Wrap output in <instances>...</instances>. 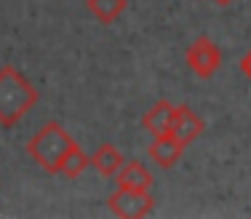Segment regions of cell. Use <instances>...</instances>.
I'll list each match as a JSON object with an SVG mask.
<instances>
[{
	"label": "cell",
	"instance_id": "6da1fadb",
	"mask_svg": "<svg viewBox=\"0 0 251 219\" xmlns=\"http://www.w3.org/2000/svg\"><path fill=\"white\" fill-rule=\"evenodd\" d=\"M38 88L14 64L0 67V126L11 128L38 104Z\"/></svg>",
	"mask_w": 251,
	"mask_h": 219
},
{
	"label": "cell",
	"instance_id": "7a4b0ae2",
	"mask_svg": "<svg viewBox=\"0 0 251 219\" xmlns=\"http://www.w3.org/2000/svg\"><path fill=\"white\" fill-rule=\"evenodd\" d=\"M75 145V137L56 121H49L43 128L29 137L27 142V152L35 163L40 166L49 174H59V166H62V158L67 155V150Z\"/></svg>",
	"mask_w": 251,
	"mask_h": 219
},
{
	"label": "cell",
	"instance_id": "3957f363",
	"mask_svg": "<svg viewBox=\"0 0 251 219\" xmlns=\"http://www.w3.org/2000/svg\"><path fill=\"white\" fill-rule=\"evenodd\" d=\"M107 209L121 219H142L152 214L155 198L150 190H128V187H118L115 193L107 198Z\"/></svg>",
	"mask_w": 251,
	"mask_h": 219
},
{
	"label": "cell",
	"instance_id": "277c9868",
	"mask_svg": "<svg viewBox=\"0 0 251 219\" xmlns=\"http://www.w3.org/2000/svg\"><path fill=\"white\" fill-rule=\"evenodd\" d=\"M184 62H187V67L193 70L198 78H211V75L219 73V67H222V49H219L211 38L201 35V38H195L193 43L187 46Z\"/></svg>",
	"mask_w": 251,
	"mask_h": 219
},
{
	"label": "cell",
	"instance_id": "5b68a950",
	"mask_svg": "<svg viewBox=\"0 0 251 219\" xmlns=\"http://www.w3.org/2000/svg\"><path fill=\"white\" fill-rule=\"evenodd\" d=\"M184 150H187V145H184L179 137H174V134H160V137L152 139V145L147 147V155H150V161L155 166H160V169H174V166L182 161Z\"/></svg>",
	"mask_w": 251,
	"mask_h": 219
},
{
	"label": "cell",
	"instance_id": "8992f818",
	"mask_svg": "<svg viewBox=\"0 0 251 219\" xmlns=\"http://www.w3.org/2000/svg\"><path fill=\"white\" fill-rule=\"evenodd\" d=\"M203 128H206V123H203V118L198 112L190 110L187 104H176L174 123H171V134H174V137H179L184 145H193V142L203 134Z\"/></svg>",
	"mask_w": 251,
	"mask_h": 219
},
{
	"label": "cell",
	"instance_id": "52a82bcc",
	"mask_svg": "<svg viewBox=\"0 0 251 219\" xmlns=\"http://www.w3.org/2000/svg\"><path fill=\"white\" fill-rule=\"evenodd\" d=\"M174 110L176 104H171L169 99H158L150 110L142 115V126L150 137H160V134L171 131V123H174Z\"/></svg>",
	"mask_w": 251,
	"mask_h": 219
},
{
	"label": "cell",
	"instance_id": "ba28073f",
	"mask_svg": "<svg viewBox=\"0 0 251 219\" xmlns=\"http://www.w3.org/2000/svg\"><path fill=\"white\" fill-rule=\"evenodd\" d=\"M123 163H126L123 152L118 150L115 145H110V142L99 145L97 150H94V155H91V166L97 169V174L104 176V179H115V174L121 171Z\"/></svg>",
	"mask_w": 251,
	"mask_h": 219
},
{
	"label": "cell",
	"instance_id": "9c48e42d",
	"mask_svg": "<svg viewBox=\"0 0 251 219\" xmlns=\"http://www.w3.org/2000/svg\"><path fill=\"white\" fill-rule=\"evenodd\" d=\"M115 182H118V187H128V190H150L155 179L142 161H128L115 174Z\"/></svg>",
	"mask_w": 251,
	"mask_h": 219
},
{
	"label": "cell",
	"instance_id": "30bf717a",
	"mask_svg": "<svg viewBox=\"0 0 251 219\" xmlns=\"http://www.w3.org/2000/svg\"><path fill=\"white\" fill-rule=\"evenodd\" d=\"M86 8L94 14V19L101 24H112L123 16V11L128 8V0H86Z\"/></svg>",
	"mask_w": 251,
	"mask_h": 219
},
{
	"label": "cell",
	"instance_id": "8fae6325",
	"mask_svg": "<svg viewBox=\"0 0 251 219\" xmlns=\"http://www.w3.org/2000/svg\"><path fill=\"white\" fill-rule=\"evenodd\" d=\"M88 166H91V155H86V152H83V147L75 142V145L67 150V155L62 158L59 176H64V179H77V176H80Z\"/></svg>",
	"mask_w": 251,
	"mask_h": 219
},
{
	"label": "cell",
	"instance_id": "7c38bea8",
	"mask_svg": "<svg viewBox=\"0 0 251 219\" xmlns=\"http://www.w3.org/2000/svg\"><path fill=\"white\" fill-rule=\"evenodd\" d=\"M241 73L251 80V49H249L246 54H243V59H241Z\"/></svg>",
	"mask_w": 251,
	"mask_h": 219
},
{
	"label": "cell",
	"instance_id": "4fadbf2b",
	"mask_svg": "<svg viewBox=\"0 0 251 219\" xmlns=\"http://www.w3.org/2000/svg\"><path fill=\"white\" fill-rule=\"evenodd\" d=\"M211 3H217V5H230V3H235V0H211Z\"/></svg>",
	"mask_w": 251,
	"mask_h": 219
}]
</instances>
